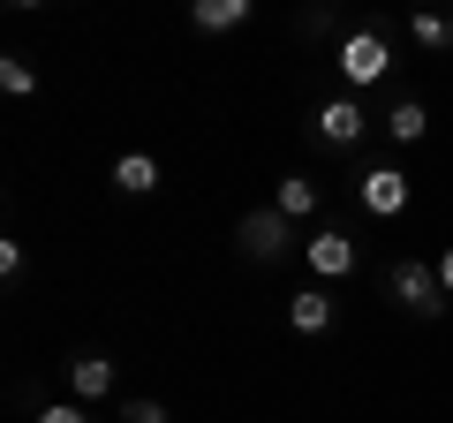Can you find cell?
<instances>
[{
    "label": "cell",
    "instance_id": "6da1fadb",
    "mask_svg": "<svg viewBox=\"0 0 453 423\" xmlns=\"http://www.w3.org/2000/svg\"><path fill=\"white\" fill-rule=\"evenodd\" d=\"M386 68H393V53H386V38H378V31H348V38H340V76H348V91L378 83Z\"/></svg>",
    "mask_w": 453,
    "mask_h": 423
},
{
    "label": "cell",
    "instance_id": "7a4b0ae2",
    "mask_svg": "<svg viewBox=\"0 0 453 423\" xmlns=\"http://www.w3.org/2000/svg\"><path fill=\"white\" fill-rule=\"evenodd\" d=\"M393 295H401L416 318H438L446 310V288H438V265H423V258H401L393 265Z\"/></svg>",
    "mask_w": 453,
    "mask_h": 423
},
{
    "label": "cell",
    "instance_id": "3957f363",
    "mask_svg": "<svg viewBox=\"0 0 453 423\" xmlns=\"http://www.w3.org/2000/svg\"><path fill=\"white\" fill-rule=\"evenodd\" d=\"M234 242H242V250H250L257 265H273L280 250L295 242V219H280L273 204H265V212H242V227H234Z\"/></svg>",
    "mask_w": 453,
    "mask_h": 423
},
{
    "label": "cell",
    "instance_id": "277c9868",
    "mask_svg": "<svg viewBox=\"0 0 453 423\" xmlns=\"http://www.w3.org/2000/svg\"><path fill=\"white\" fill-rule=\"evenodd\" d=\"M303 258H310V273H318V280H348V273H356V242H348L340 227L310 235V242H303Z\"/></svg>",
    "mask_w": 453,
    "mask_h": 423
},
{
    "label": "cell",
    "instance_id": "5b68a950",
    "mask_svg": "<svg viewBox=\"0 0 453 423\" xmlns=\"http://www.w3.org/2000/svg\"><path fill=\"white\" fill-rule=\"evenodd\" d=\"M363 204H371L378 219H401L408 212V174L401 166H371V174H363Z\"/></svg>",
    "mask_w": 453,
    "mask_h": 423
},
{
    "label": "cell",
    "instance_id": "8992f818",
    "mask_svg": "<svg viewBox=\"0 0 453 423\" xmlns=\"http://www.w3.org/2000/svg\"><path fill=\"white\" fill-rule=\"evenodd\" d=\"M318 136L325 144H363V106L356 98H325L318 106Z\"/></svg>",
    "mask_w": 453,
    "mask_h": 423
},
{
    "label": "cell",
    "instance_id": "52a82bcc",
    "mask_svg": "<svg viewBox=\"0 0 453 423\" xmlns=\"http://www.w3.org/2000/svg\"><path fill=\"white\" fill-rule=\"evenodd\" d=\"M288 326L295 333H325V326H333V295H325V288H295L288 295Z\"/></svg>",
    "mask_w": 453,
    "mask_h": 423
},
{
    "label": "cell",
    "instance_id": "ba28073f",
    "mask_svg": "<svg viewBox=\"0 0 453 423\" xmlns=\"http://www.w3.org/2000/svg\"><path fill=\"white\" fill-rule=\"evenodd\" d=\"M113 371H121V363H106V356H76V363H68V386H76V401H106Z\"/></svg>",
    "mask_w": 453,
    "mask_h": 423
},
{
    "label": "cell",
    "instance_id": "9c48e42d",
    "mask_svg": "<svg viewBox=\"0 0 453 423\" xmlns=\"http://www.w3.org/2000/svg\"><path fill=\"white\" fill-rule=\"evenodd\" d=\"M113 189L121 196H151L159 189V159H151V151H129V159L113 166Z\"/></svg>",
    "mask_w": 453,
    "mask_h": 423
},
{
    "label": "cell",
    "instance_id": "30bf717a",
    "mask_svg": "<svg viewBox=\"0 0 453 423\" xmlns=\"http://www.w3.org/2000/svg\"><path fill=\"white\" fill-rule=\"evenodd\" d=\"M273 212H280V219H310V212H318V181L288 174V181H280V196H273Z\"/></svg>",
    "mask_w": 453,
    "mask_h": 423
},
{
    "label": "cell",
    "instance_id": "8fae6325",
    "mask_svg": "<svg viewBox=\"0 0 453 423\" xmlns=\"http://www.w3.org/2000/svg\"><path fill=\"white\" fill-rule=\"evenodd\" d=\"M189 23L196 31H234V23H250V0H196Z\"/></svg>",
    "mask_w": 453,
    "mask_h": 423
},
{
    "label": "cell",
    "instance_id": "7c38bea8",
    "mask_svg": "<svg viewBox=\"0 0 453 423\" xmlns=\"http://www.w3.org/2000/svg\"><path fill=\"white\" fill-rule=\"evenodd\" d=\"M423 129H431V114H423V98H401V106L386 114V136H393V144H416Z\"/></svg>",
    "mask_w": 453,
    "mask_h": 423
},
{
    "label": "cell",
    "instance_id": "4fadbf2b",
    "mask_svg": "<svg viewBox=\"0 0 453 423\" xmlns=\"http://www.w3.org/2000/svg\"><path fill=\"white\" fill-rule=\"evenodd\" d=\"M0 91H16V98H31V91H38V68L23 61V53H8V61H0Z\"/></svg>",
    "mask_w": 453,
    "mask_h": 423
},
{
    "label": "cell",
    "instance_id": "5bb4252c",
    "mask_svg": "<svg viewBox=\"0 0 453 423\" xmlns=\"http://www.w3.org/2000/svg\"><path fill=\"white\" fill-rule=\"evenodd\" d=\"M408 38L416 46H453V16H408Z\"/></svg>",
    "mask_w": 453,
    "mask_h": 423
},
{
    "label": "cell",
    "instance_id": "9a60e30c",
    "mask_svg": "<svg viewBox=\"0 0 453 423\" xmlns=\"http://www.w3.org/2000/svg\"><path fill=\"white\" fill-rule=\"evenodd\" d=\"M38 423H91V416H83L76 401H53V408H38Z\"/></svg>",
    "mask_w": 453,
    "mask_h": 423
},
{
    "label": "cell",
    "instance_id": "2e32d148",
    "mask_svg": "<svg viewBox=\"0 0 453 423\" xmlns=\"http://www.w3.org/2000/svg\"><path fill=\"white\" fill-rule=\"evenodd\" d=\"M121 423H166V408L159 401H129V408H121Z\"/></svg>",
    "mask_w": 453,
    "mask_h": 423
},
{
    "label": "cell",
    "instance_id": "e0dca14e",
    "mask_svg": "<svg viewBox=\"0 0 453 423\" xmlns=\"http://www.w3.org/2000/svg\"><path fill=\"white\" fill-rule=\"evenodd\" d=\"M438 288L453 295V250H446V258H438Z\"/></svg>",
    "mask_w": 453,
    "mask_h": 423
}]
</instances>
